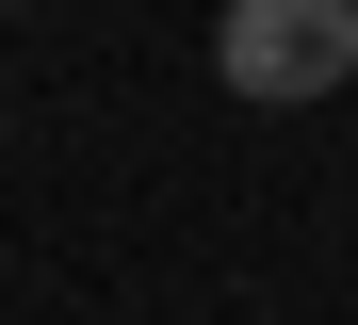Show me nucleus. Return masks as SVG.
Returning a JSON list of instances; mask_svg holds the SVG:
<instances>
[{"label":"nucleus","instance_id":"obj_1","mask_svg":"<svg viewBox=\"0 0 358 325\" xmlns=\"http://www.w3.org/2000/svg\"><path fill=\"white\" fill-rule=\"evenodd\" d=\"M212 82L261 114H310L358 82V0H228L212 17Z\"/></svg>","mask_w":358,"mask_h":325}]
</instances>
